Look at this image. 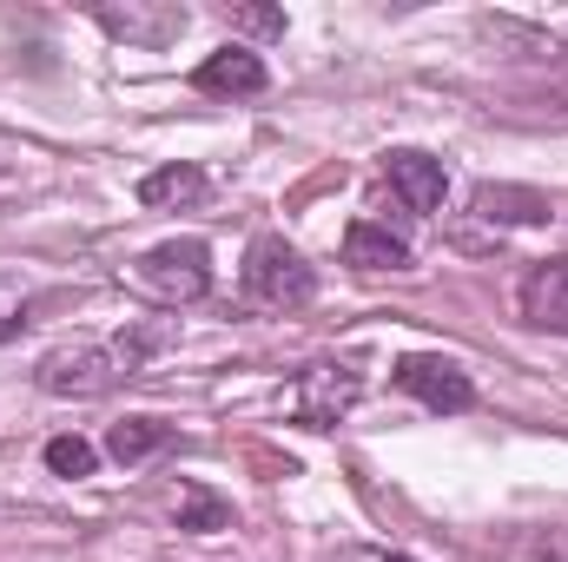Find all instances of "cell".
Masks as SVG:
<instances>
[{
  "mask_svg": "<svg viewBox=\"0 0 568 562\" xmlns=\"http://www.w3.org/2000/svg\"><path fill=\"white\" fill-rule=\"evenodd\" d=\"M133 279L140 291H152L159 304H199L205 291H212V245L205 239H165V245H152L140 265H133Z\"/></svg>",
  "mask_w": 568,
  "mask_h": 562,
  "instance_id": "cell-3",
  "label": "cell"
},
{
  "mask_svg": "<svg viewBox=\"0 0 568 562\" xmlns=\"http://www.w3.org/2000/svg\"><path fill=\"white\" fill-rule=\"evenodd\" d=\"M265 60L252 53V47H219V53H205L199 60V73H192V87L199 93H219V100H252V93H265Z\"/></svg>",
  "mask_w": 568,
  "mask_h": 562,
  "instance_id": "cell-7",
  "label": "cell"
},
{
  "mask_svg": "<svg viewBox=\"0 0 568 562\" xmlns=\"http://www.w3.org/2000/svg\"><path fill=\"white\" fill-rule=\"evenodd\" d=\"M159 450H172V423L159 418H126L106 430V456H120V463H145Z\"/></svg>",
  "mask_w": 568,
  "mask_h": 562,
  "instance_id": "cell-13",
  "label": "cell"
},
{
  "mask_svg": "<svg viewBox=\"0 0 568 562\" xmlns=\"http://www.w3.org/2000/svg\"><path fill=\"white\" fill-rule=\"evenodd\" d=\"M27 324H33V298H27L20 284H0V344L20 338Z\"/></svg>",
  "mask_w": 568,
  "mask_h": 562,
  "instance_id": "cell-16",
  "label": "cell"
},
{
  "mask_svg": "<svg viewBox=\"0 0 568 562\" xmlns=\"http://www.w3.org/2000/svg\"><path fill=\"white\" fill-rule=\"evenodd\" d=\"M225 516H232V510H225L219 496H205V490H179V530H199V536H205V530H225Z\"/></svg>",
  "mask_w": 568,
  "mask_h": 562,
  "instance_id": "cell-15",
  "label": "cell"
},
{
  "mask_svg": "<svg viewBox=\"0 0 568 562\" xmlns=\"http://www.w3.org/2000/svg\"><path fill=\"white\" fill-rule=\"evenodd\" d=\"M384 179H390V192L404 199V212H443V192H449V172H443V159H429L417 145H397V152H384Z\"/></svg>",
  "mask_w": 568,
  "mask_h": 562,
  "instance_id": "cell-6",
  "label": "cell"
},
{
  "mask_svg": "<svg viewBox=\"0 0 568 562\" xmlns=\"http://www.w3.org/2000/svg\"><path fill=\"white\" fill-rule=\"evenodd\" d=\"M397 391H410L424 411H443V418H456V411L476 404L469 371H463L456 358H443V351H410V358H397Z\"/></svg>",
  "mask_w": 568,
  "mask_h": 562,
  "instance_id": "cell-5",
  "label": "cell"
},
{
  "mask_svg": "<svg viewBox=\"0 0 568 562\" xmlns=\"http://www.w3.org/2000/svg\"><path fill=\"white\" fill-rule=\"evenodd\" d=\"M245 298L252 304H272V311H297V304L317 298V272L304 265L297 245H284L278 232H265L245 252Z\"/></svg>",
  "mask_w": 568,
  "mask_h": 562,
  "instance_id": "cell-2",
  "label": "cell"
},
{
  "mask_svg": "<svg viewBox=\"0 0 568 562\" xmlns=\"http://www.w3.org/2000/svg\"><path fill=\"white\" fill-rule=\"evenodd\" d=\"M47 470H53V476H93V470H100V450H93L87 436H53V443H47Z\"/></svg>",
  "mask_w": 568,
  "mask_h": 562,
  "instance_id": "cell-14",
  "label": "cell"
},
{
  "mask_svg": "<svg viewBox=\"0 0 568 562\" xmlns=\"http://www.w3.org/2000/svg\"><path fill=\"white\" fill-rule=\"evenodd\" d=\"M212 185H205V172L199 165H159V172H145L140 179V199L152 212H165V205H199Z\"/></svg>",
  "mask_w": 568,
  "mask_h": 562,
  "instance_id": "cell-12",
  "label": "cell"
},
{
  "mask_svg": "<svg viewBox=\"0 0 568 562\" xmlns=\"http://www.w3.org/2000/svg\"><path fill=\"white\" fill-rule=\"evenodd\" d=\"M542 556H549V562H568V530H549V543H542Z\"/></svg>",
  "mask_w": 568,
  "mask_h": 562,
  "instance_id": "cell-19",
  "label": "cell"
},
{
  "mask_svg": "<svg viewBox=\"0 0 568 562\" xmlns=\"http://www.w3.org/2000/svg\"><path fill=\"white\" fill-rule=\"evenodd\" d=\"M476 219L483 225H542L549 219V199L529 192V185H476Z\"/></svg>",
  "mask_w": 568,
  "mask_h": 562,
  "instance_id": "cell-10",
  "label": "cell"
},
{
  "mask_svg": "<svg viewBox=\"0 0 568 562\" xmlns=\"http://www.w3.org/2000/svg\"><path fill=\"white\" fill-rule=\"evenodd\" d=\"M172 344V324H126L100 344H60L40 358V391L47 398H106L113 384L140 378L152 351Z\"/></svg>",
  "mask_w": 568,
  "mask_h": 562,
  "instance_id": "cell-1",
  "label": "cell"
},
{
  "mask_svg": "<svg viewBox=\"0 0 568 562\" xmlns=\"http://www.w3.org/2000/svg\"><path fill=\"white\" fill-rule=\"evenodd\" d=\"M344 265H357V272H410V245H404L390 225L357 219V225L344 232Z\"/></svg>",
  "mask_w": 568,
  "mask_h": 562,
  "instance_id": "cell-9",
  "label": "cell"
},
{
  "mask_svg": "<svg viewBox=\"0 0 568 562\" xmlns=\"http://www.w3.org/2000/svg\"><path fill=\"white\" fill-rule=\"evenodd\" d=\"M523 318H529L536 331L568 338V259H549V265H536V272L523 279Z\"/></svg>",
  "mask_w": 568,
  "mask_h": 562,
  "instance_id": "cell-8",
  "label": "cell"
},
{
  "mask_svg": "<svg viewBox=\"0 0 568 562\" xmlns=\"http://www.w3.org/2000/svg\"><path fill=\"white\" fill-rule=\"evenodd\" d=\"M232 27H245V33H284V13L278 7H232Z\"/></svg>",
  "mask_w": 568,
  "mask_h": 562,
  "instance_id": "cell-17",
  "label": "cell"
},
{
  "mask_svg": "<svg viewBox=\"0 0 568 562\" xmlns=\"http://www.w3.org/2000/svg\"><path fill=\"white\" fill-rule=\"evenodd\" d=\"M357 398H364V371H357L351 358H317V364L297 371L291 418L311 423V430H331V423H344L357 411Z\"/></svg>",
  "mask_w": 568,
  "mask_h": 562,
  "instance_id": "cell-4",
  "label": "cell"
},
{
  "mask_svg": "<svg viewBox=\"0 0 568 562\" xmlns=\"http://www.w3.org/2000/svg\"><path fill=\"white\" fill-rule=\"evenodd\" d=\"M331 562H410V556H390V550H337Z\"/></svg>",
  "mask_w": 568,
  "mask_h": 562,
  "instance_id": "cell-18",
  "label": "cell"
},
{
  "mask_svg": "<svg viewBox=\"0 0 568 562\" xmlns=\"http://www.w3.org/2000/svg\"><path fill=\"white\" fill-rule=\"evenodd\" d=\"M100 27L133 40V47H165V40H179L185 7H159V13H145V7H100Z\"/></svg>",
  "mask_w": 568,
  "mask_h": 562,
  "instance_id": "cell-11",
  "label": "cell"
}]
</instances>
